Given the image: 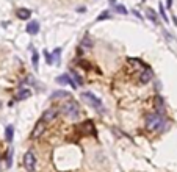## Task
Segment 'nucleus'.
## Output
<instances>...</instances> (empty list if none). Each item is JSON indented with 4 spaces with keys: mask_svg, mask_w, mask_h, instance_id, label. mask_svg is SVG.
Segmentation results:
<instances>
[{
    "mask_svg": "<svg viewBox=\"0 0 177 172\" xmlns=\"http://www.w3.org/2000/svg\"><path fill=\"white\" fill-rule=\"evenodd\" d=\"M166 125V121L163 117L161 113H152V114L146 116V128L149 132H158V130H163Z\"/></svg>",
    "mask_w": 177,
    "mask_h": 172,
    "instance_id": "f257e3e1",
    "label": "nucleus"
},
{
    "mask_svg": "<svg viewBox=\"0 0 177 172\" xmlns=\"http://www.w3.org/2000/svg\"><path fill=\"white\" fill-rule=\"evenodd\" d=\"M60 111L64 116L69 117V119H72V121H75L77 117L80 116V108H79V105H77V102L72 100V99H67V102H63L61 103Z\"/></svg>",
    "mask_w": 177,
    "mask_h": 172,
    "instance_id": "f03ea898",
    "label": "nucleus"
},
{
    "mask_svg": "<svg viewBox=\"0 0 177 172\" xmlns=\"http://www.w3.org/2000/svg\"><path fill=\"white\" fill-rule=\"evenodd\" d=\"M81 100L86 102L91 108H96V110L101 111L102 110V100L99 97H96L93 92H83L81 94Z\"/></svg>",
    "mask_w": 177,
    "mask_h": 172,
    "instance_id": "7ed1b4c3",
    "label": "nucleus"
},
{
    "mask_svg": "<svg viewBox=\"0 0 177 172\" xmlns=\"http://www.w3.org/2000/svg\"><path fill=\"white\" fill-rule=\"evenodd\" d=\"M24 167L28 172H33L36 169V158L33 155V152H27L24 155Z\"/></svg>",
    "mask_w": 177,
    "mask_h": 172,
    "instance_id": "20e7f679",
    "label": "nucleus"
},
{
    "mask_svg": "<svg viewBox=\"0 0 177 172\" xmlns=\"http://www.w3.org/2000/svg\"><path fill=\"white\" fill-rule=\"evenodd\" d=\"M44 130H46V122L44 121H38L33 128V132H31V139H38L41 135L44 133Z\"/></svg>",
    "mask_w": 177,
    "mask_h": 172,
    "instance_id": "39448f33",
    "label": "nucleus"
},
{
    "mask_svg": "<svg viewBox=\"0 0 177 172\" xmlns=\"http://www.w3.org/2000/svg\"><path fill=\"white\" fill-rule=\"evenodd\" d=\"M31 96V91L30 88H25V86H21L19 89L16 91L14 94V100H25V99H28Z\"/></svg>",
    "mask_w": 177,
    "mask_h": 172,
    "instance_id": "423d86ee",
    "label": "nucleus"
},
{
    "mask_svg": "<svg viewBox=\"0 0 177 172\" xmlns=\"http://www.w3.org/2000/svg\"><path fill=\"white\" fill-rule=\"evenodd\" d=\"M57 114H58V110H57V108H50V110L44 111V114H42V117H41V121H44V122H52V121L57 117Z\"/></svg>",
    "mask_w": 177,
    "mask_h": 172,
    "instance_id": "0eeeda50",
    "label": "nucleus"
},
{
    "mask_svg": "<svg viewBox=\"0 0 177 172\" xmlns=\"http://www.w3.org/2000/svg\"><path fill=\"white\" fill-rule=\"evenodd\" d=\"M152 78V70L149 69V67H143V72L139 74V83H147V81H151Z\"/></svg>",
    "mask_w": 177,
    "mask_h": 172,
    "instance_id": "6e6552de",
    "label": "nucleus"
},
{
    "mask_svg": "<svg viewBox=\"0 0 177 172\" xmlns=\"http://www.w3.org/2000/svg\"><path fill=\"white\" fill-rule=\"evenodd\" d=\"M25 30H27V33H28V35H36L39 31V22H36V20L28 22L27 27H25Z\"/></svg>",
    "mask_w": 177,
    "mask_h": 172,
    "instance_id": "1a4fd4ad",
    "label": "nucleus"
},
{
    "mask_svg": "<svg viewBox=\"0 0 177 172\" xmlns=\"http://www.w3.org/2000/svg\"><path fill=\"white\" fill-rule=\"evenodd\" d=\"M16 14H17V17H19L21 20H27V19H30L31 11H30V10H27V8H19Z\"/></svg>",
    "mask_w": 177,
    "mask_h": 172,
    "instance_id": "9d476101",
    "label": "nucleus"
},
{
    "mask_svg": "<svg viewBox=\"0 0 177 172\" xmlns=\"http://www.w3.org/2000/svg\"><path fill=\"white\" fill-rule=\"evenodd\" d=\"M50 99L52 100H57V99H63V100H64V99H71V94L66 92V91H55L50 96Z\"/></svg>",
    "mask_w": 177,
    "mask_h": 172,
    "instance_id": "9b49d317",
    "label": "nucleus"
},
{
    "mask_svg": "<svg viewBox=\"0 0 177 172\" xmlns=\"http://www.w3.org/2000/svg\"><path fill=\"white\" fill-rule=\"evenodd\" d=\"M57 81H58L60 85H71V86H74V88H75V83L71 80L69 75H60V77L57 78Z\"/></svg>",
    "mask_w": 177,
    "mask_h": 172,
    "instance_id": "f8f14e48",
    "label": "nucleus"
},
{
    "mask_svg": "<svg viewBox=\"0 0 177 172\" xmlns=\"http://www.w3.org/2000/svg\"><path fill=\"white\" fill-rule=\"evenodd\" d=\"M13 136H14V127H13V125H8L6 130H5V138H6V141L11 142V141H13Z\"/></svg>",
    "mask_w": 177,
    "mask_h": 172,
    "instance_id": "ddd939ff",
    "label": "nucleus"
},
{
    "mask_svg": "<svg viewBox=\"0 0 177 172\" xmlns=\"http://www.w3.org/2000/svg\"><path fill=\"white\" fill-rule=\"evenodd\" d=\"M146 14H147V17H149V19H151L152 22H154V24H157V22H158V19H157V14H155V11H154V10H151V8H149V10L146 11Z\"/></svg>",
    "mask_w": 177,
    "mask_h": 172,
    "instance_id": "4468645a",
    "label": "nucleus"
},
{
    "mask_svg": "<svg viewBox=\"0 0 177 172\" xmlns=\"http://www.w3.org/2000/svg\"><path fill=\"white\" fill-rule=\"evenodd\" d=\"M115 6V11L119 13V14H127V8L122 6V5H113Z\"/></svg>",
    "mask_w": 177,
    "mask_h": 172,
    "instance_id": "2eb2a0df",
    "label": "nucleus"
},
{
    "mask_svg": "<svg viewBox=\"0 0 177 172\" xmlns=\"http://www.w3.org/2000/svg\"><path fill=\"white\" fill-rule=\"evenodd\" d=\"M91 44H93V42H91V39H89L88 36H86V38L81 41V47H91Z\"/></svg>",
    "mask_w": 177,
    "mask_h": 172,
    "instance_id": "dca6fc26",
    "label": "nucleus"
},
{
    "mask_svg": "<svg viewBox=\"0 0 177 172\" xmlns=\"http://www.w3.org/2000/svg\"><path fill=\"white\" fill-rule=\"evenodd\" d=\"M160 16L163 17V19H165V22L169 20V19H168V16H166V13H165V6H163L161 3H160Z\"/></svg>",
    "mask_w": 177,
    "mask_h": 172,
    "instance_id": "f3484780",
    "label": "nucleus"
},
{
    "mask_svg": "<svg viewBox=\"0 0 177 172\" xmlns=\"http://www.w3.org/2000/svg\"><path fill=\"white\" fill-rule=\"evenodd\" d=\"M11 158H13V149H10L6 153V163H8L6 166H11Z\"/></svg>",
    "mask_w": 177,
    "mask_h": 172,
    "instance_id": "a211bd4d",
    "label": "nucleus"
},
{
    "mask_svg": "<svg viewBox=\"0 0 177 172\" xmlns=\"http://www.w3.org/2000/svg\"><path fill=\"white\" fill-rule=\"evenodd\" d=\"M74 81H75V86H77V85H79V86H81V85H83V80H81L80 77L77 75V74H74Z\"/></svg>",
    "mask_w": 177,
    "mask_h": 172,
    "instance_id": "6ab92c4d",
    "label": "nucleus"
},
{
    "mask_svg": "<svg viewBox=\"0 0 177 172\" xmlns=\"http://www.w3.org/2000/svg\"><path fill=\"white\" fill-rule=\"evenodd\" d=\"M108 17H110V13H108V11H103L102 14L97 17V20H102V19H108Z\"/></svg>",
    "mask_w": 177,
    "mask_h": 172,
    "instance_id": "aec40b11",
    "label": "nucleus"
},
{
    "mask_svg": "<svg viewBox=\"0 0 177 172\" xmlns=\"http://www.w3.org/2000/svg\"><path fill=\"white\" fill-rule=\"evenodd\" d=\"M38 58H39L38 53L35 52V53H33V67H35V69H38Z\"/></svg>",
    "mask_w": 177,
    "mask_h": 172,
    "instance_id": "412c9836",
    "label": "nucleus"
},
{
    "mask_svg": "<svg viewBox=\"0 0 177 172\" xmlns=\"http://www.w3.org/2000/svg\"><path fill=\"white\" fill-rule=\"evenodd\" d=\"M166 5L171 8V6H172V0H166Z\"/></svg>",
    "mask_w": 177,
    "mask_h": 172,
    "instance_id": "4be33fe9",
    "label": "nucleus"
},
{
    "mask_svg": "<svg viewBox=\"0 0 177 172\" xmlns=\"http://www.w3.org/2000/svg\"><path fill=\"white\" fill-rule=\"evenodd\" d=\"M115 2H116V0H110V3H111V5H115Z\"/></svg>",
    "mask_w": 177,
    "mask_h": 172,
    "instance_id": "5701e85b",
    "label": "nucleus"
},
{
    "mask_svg": "<svg viewBox=\"0 0 177 172\" xmlns=\"http://www.w3.org/2000/svg\"><path fill=\"white\" fill-rule=\"evenodd\" d=\"M0 169H2V163H0Z\"/></svg>",
    "mask_w": 177,
    "mask_h": 172,
    "instance_id": "b1692460",
    "label": "nucleus"
},
{
    "mask_svg": "<svg viewBox=\"0 0 177 172\" xmlns=\"http://www.w3.org/2000/svg\"><path fill=\"white\" fill-rule=\"evenodd\" d=\"M0 106H2V102H0Z\"/></svg>",
    "mask_w": 177,
    "mask_h": 172,
    "instance_id": "393cba45",
    "label": "nucleus"
}]
</instances>
